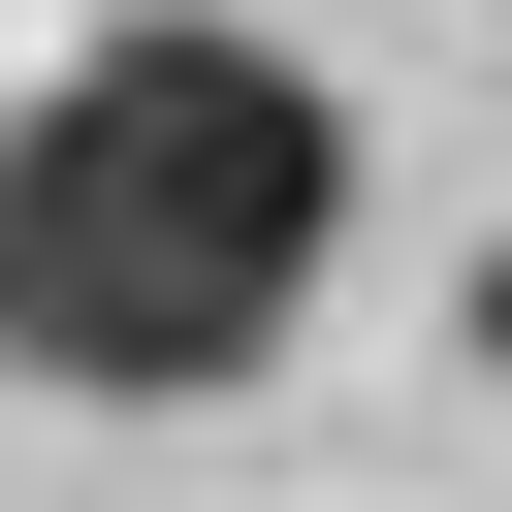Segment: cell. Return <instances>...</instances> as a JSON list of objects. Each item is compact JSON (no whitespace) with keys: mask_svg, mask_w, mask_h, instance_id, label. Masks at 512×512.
<instances>
[{"mask_svg":"<svg viewBox=\"0 0 512 512\" xmlns=\"http://www.w3.org/2000/svg\"><path fill=\"white\" fill-rule=\"evenodd\" d=\"M320 256H352V96L256 0H96L0 96V384L224 416V384H288Z\"/></svg>","mask_w":512,"mask_h":512,"instance_id":"obj_1","label":"cell"},{"mask_svg":"<svg viewBox=\"0 0 512 512\" xmlns=\"http://www.w3.org/2000/svg\"><path fill=\"white\" fill-rule=\"evenodd\" d=\"M480 384H512V256H480Z\"/></svg>","mask_w":512,"mask_h":512,"instance_id":"obj_2","label":"cell"}]
</instances>
